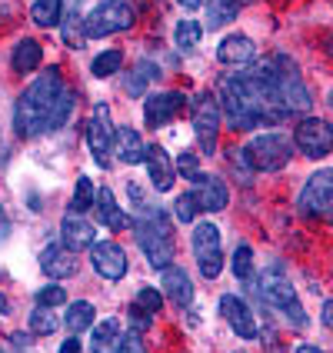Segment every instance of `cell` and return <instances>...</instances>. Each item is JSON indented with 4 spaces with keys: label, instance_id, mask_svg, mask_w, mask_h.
Instances as JSON below:
<instances>
[{
    "label": "cell",
    "instance_id": "cell-1",
    "mask_svg": "<svg viewBox=\"0 0 333 353\" xmlns=\"http://www.w3.org/2000/svg\"><path fill=\"white\" fill-rule=\"evenodd\" d=\"M60 94H63V80L57 70H40V77L30 80V87L20 94L17 107H14L17 137H37L43 130H50V110Z\"/></svg>",
    "mask_w": 333,
    "mask_h": 353
},
{
    "label": "cell",
    "instance_id": "cell-2",
    "mask_svg": "<svg viewBox=\"0 0 333 353\" xmlns=\"http://www.w3.org/2000/svg\"><path fill=\"white\" fill-rule=\"evenodd\" d=\"M134 236H137V247L147 254L150 260V267H157V270H167L170 263H174L176 256V243H174V234H170V227H167V216L157 214V210H140V216L134 220Z\"/></svg>",
    "mask_w": 333,
    "mask_h": 353
},
{
    "label": "cell",
    "instance_id": "cell-3",
    "mask_svg": "<svg viewBox=\"0 0 333 353\" xmlns=\"http://www.w3.org/2000/svg\"><path fill=\"white\" fill-rule=\"evenodd\" d=\"M290 157H294V147L283 134H260L243 147V160L250 163V170H260V174L283 170Z\"/></svg>",
    "mask_w": 333,
    "mask_h": 353
},
{
    "label": "cell",
    "instance_id": "cell-4",
    "mask_svg": "<svg viewBox=\"0 0 333 353\" xmlns=\"http://www.w3.org/2000/svg\"><path fill=\"white\" fill-rule=\"evenodd\" d=\"M260 296H263L274 310H280L294 327H307V310H303L294 283H290L287 276H280L276 270H267V274L260 276Z\"/></svg>",
    "mask_w": 333,
    "mask_h": 353
},
{
    "label": "cell",
    "instance_id": "cell-5",
    "mask_svg": "<svg viewBox=\"0 0 333 353\" xmlns=\"http://www.w3.org/2000/svg\"><path fill=\"white\" fill-rule=\"evenodd\" d=\"M134 27V7L127 0H100L97 7L83 17V30H87V40L94 37H110V34H120V30H130Z\"/></svg>",
    "mask_w": 333,
    "mask_h": 353
},
{
    "label": "cell",
    "instance_id": "cell-6",
    "mask_svg": "<svg viewBox=\"0 0 333 353\" xmlns=\"http://www.w3.org/2000/svg\"><path fill=\"white\" fill-rule=\"evenodd\" d=\"M220 110L227 114V123L236 127V130H250V127L260 123V117H256L254 103H250V97H247L243 80L240 77H230V80L220 83Z\"/></svg>",
    "mask_w": 333,
    "mask_h": 353
},
{
    "label": "cell",
    "instance_id": "cell-7",
    "mask_svg": "<svg viewBox=\"0 0 333 353\" xmlns=\"http://www.w3.org/2000/svg\"><path fill=\"white\" fill-rule=\"evenodd\" d=\"M294 143L303 157L323 160L333 150V123L320 117H303L294 130Z\"/></svg>",
    "mask_w": 333,
    "mask_h": 353
},
{
    "label": "cell",
    "instance_id": "cell-8",
    "mask_svg": "<svg viewBox=\"0 0 333 353\" xmlns=\"http://www.w3.org/2000/svg\"><path fill=\"white\" fill-rule=\"evenodd\" d=\"M194 256L196 267L207 280H216L220 270H223V250H220V230L216 223H196L194 227Z\"/></svg>",
    "mask_w": 333,
    "mask_h": 353
},
{
    "label": "cell",
    "instance_id": "cell-9",
    "mask_svg": "<svg viewBox=\"0 0 333 353\" xmlns=\"http://www.w3.org/2000/svg\"><path fill=\"white\" fill-rule=\"evenodd\" d=\"M194 130L200 140V154L214 157L216 154V137H220V103L214 94H196L194 97Z\"/></svg>",
    "mask_w": 333,
    "mask_h": 353
},
{
    "label": "cell",
    "instance_id": "cell-10",
    "mask_svg": "<svg viewBox=\"0 0 333 353\" xmlns=\"http://www.w3.org/2000/svg\"><path fill=\"white\" fill-rule=\"evenodd\" d=\"M114 127H110V107L97 103L94 107V117L87 123V147H90V157L97 160L100 167H110V150H114Z\"/></svg>",
    "mask_w": 333,
    "mask_h": 353
},
{
    "label": "cell",
    "instance_id": "cell-11",
    "mask_svg": "<svg viewBox=\"0 0 333 353\" xmlns=\"http://www.w3.org/2000/svg\"><path fill=\"white\" fill-rule=\"evenodd\" d=\"M300 210L310 216L333 214V170H316L300 190Z\"/></svg>",
    "mask_w": 333,
    "mask_h": 353
},
{
    "label": "cell",
    "instance_id": "cell-12",
    "mask_svg": "<svg viewBox=\"0 0 333 353\" xmlns=\"http://www.w3.org/2000/svg\"><path fill=\"white\" fill-rule=\"evenodd\" d=\"M220 314H223V320L230 323V330H234L240 340H256V336H260L254 310H250L240 296H234V294L220 296Z\"/></svg>",
    "mask_w": 333,
    "mask_h": 353
},
{
    "label": "cell",
    "instance_id": "cell-13",
    "mask_svg": "<svg viewBox=\"0 0 333 353\" xmlns=\"http://www.w3.org/2000/svg\"><path fill=\"white\" fill-rule=\"evenodd\" d=\"M90 263L103 280H120L127 274V254L123 247L114 243V240H103V243H94L90 247Z\"/></svg>",
    "mask_w": 333,
    "mask_h": 353
},
{
    "label": "cell",
    "instance_id": "cell-14",
    "mask_svg": "<svg viewBox=\"0 0 333 353\" xmlns=\"http://www.w3.org/2000/svg\"><path fill=\"white\" fill-rule=\"evenodd\" d=\"M190 194H194L196 207H200V210H210V214L223 210V207H227V200H230L227 183H223L220 176H214V174H200L196 176L194 187H190Z\"/></svg>",
    "mask_w": 333,
    "mask_h": 353
},
{
    "label": "cell",
    "instance_id": "cell-15",
    "mask_svg": "<svg viewBox=\"0 0 333 353\" xmlns=\"http://www.w3.org/2000/svg\"><path fill=\"white\" fill-rule=\"evenodd\" d=\"M147 176H150V183H154V190L157 194H167V190H174V180H176V170H174V160L167 157V150L157 147V143H150L147 147Z\"/></svg>",
    "mask_w": 333,
    "mask_h": 353
},
{
    "label": "cell",
    "instance_id": "cell-16",
    "mask_svg": "<svg viewBox=\"0 0 333 353\" xmlns=\"http://www.w3.org/2000/svg\"><path fill=\"white\" fill-rule=\"evenodd\" d=\"M40 270L50 280H67V276L77 274V256H74V250H67L63 243H47L40 250Z\"/></svg>",
    "mask_w": 333,
    "mask_h": 353
},
{
    "label": "cell",
    "instance_id": "cell-17",
    "mask_svg": "<svg viewBox=\"0 0 333 353\" xmlns=\"http://www.w3.org/2000/svg\"><path fill=\"white\" fill-rule=\"evenodd\" d=\"M183 107V94H150V97L143 100V120H147V127H163V123H170L174 114Z\"/></svg>",
    "mask_w": 333,
    "mask_h": 353
},
{
    "label": "cell",
    "instance_id": "cell-18",
    "mask_svg": "<svg viewBox=\"0 0 333 353\" xmlns=\"http://www.w3.org/2000/svg\"><path fill=\"white\" fill-rule=\"evenodd\" d=\"M256 57V43L243 34H230L216 43V60L220 63H234V67H247Z\"/></svg>",
    "mask_w": 333,
    "mask_h": 353
},
{
    "label": "cell",
    "instance_id": "cell-19",
    "mask_svg": "<svg viewBox=\"0 0 333 353\" xmlns=\"http://www.w3.org/2000/svg\"><path fill=\"white\" fill-rule=\"evenodd\" d=\"M163 296L174 303V307H190V300H194V283H190V276L183 267H176L170 263L167 270H163Z\"/></svg>",
    "mask_w": 333,
    "mask_h": 353
},
{
    "label": "cell",
    "instance_id": "cell-20",
    "mask_svg": "<svg viewBox=\"0 0 333 353\" xmlns=\"http://www.w3.org/2000/svg\"><path fill=\"white\" fill-rule=\"evenodd\" d=\"M60 236H63V247H67V250H90V247H94V227L80 214H74V210L63 216Z\"/></svg>",
    "mask_w": 333,
    "mask_h": 353
},
{
    "label": "cell",
    "instance_id": "cell-21",
    "mask_svg": "<svg viewBox=\"0 0 333 353\" xmlns=\"http://www.w3.org/2000/svg\"><path fill=\"white\" fill-rule=\"evenodd\" d=\"M90 350L94 353H120L123 350V327L120 320L107 316L94 327V340H90Z\"/></svg>",
    "mask_w": 333,
    "mask_h": 353
},
{
    "label": "cell",
    "instance_id": "cell-22",
    "mask_svg": "<svg viewBox=\"0 0 333 353\" xmlns=\"http://www.w3.org/2000/svg\"><path fill=\"white\" fill-rule=\"evenodd\" d=\"M114 154L120 157V163H143L147 157V147H143V140L134 127H120L117 134H114Z\"/></svg>",
    "mask_w": 333,
    "mask_h": 353
},
{
    "label": "cell",
    "instance_id": "cell-23",
    "mask_svg": "<svg viewBox=\"0 0 333 353\" xmlns=\"http://www.w3.org/2000/svg\"><path fill=\"white\" fill-rule=\"evenodd\" d=\"M97 214H100V220L110 227V230H130L134 227V220L120 210V203L114 200V194L103 187V190H97Z\"/></svg>",
    "mask_w": 333,
    "mask_h": 353
},
{
    "label": "cell",
    "instance_id": "cell-24",
    "mask_svg": "<svg viewBox=\"0 0 333 353\" xmlns=\"http://www.w3.org/2000/svg\"><path fill=\"white\" fill-rule=\"evenodd\" d=\"M40 57H43V47H40L37 40L27 37L14 47V60H10V63H14L17 74H34V70L40 67Z\"/></svg>",
    "mask_w": 333,
    "mask_h": 353
},
{
    "label": "cell",
    "instance_id": "cell-25",
    "mask_svg": "<svg viewBox=\"0 0 333 353\" xmlns=\"http://www.w3.org/2000/svg\"><path fill=\"white\" fill-rule=\"evenodd\" d=\"M63 327H67L70 334H83V330H90V327H94V303H87V300H74V303H67V320H63Z\"/></svg>",
    "mask_w": 333,
    "mask_h": 353
},
{
    "label": "cell",
    "instance_id": "cell-26",
    "mask_svg": "<svg viewBox=\"0 0 333 353\" xmlns=\"http://www.w3.org/2000/svg\"><path fill=\"white\" fill-rule=\"evenodd\" d=\"M247 0H207V27H223L240 14Z\"/></svg>",
    "mask_w": 333,
    "mask_h": 353
},
{
    "label": "cell",
    "instance_id": "cell-27",
    "mask_svg": "<svg viewBox=\"0 0 333 353\" xmlns=\"http://www.w3.org/2000/svg\"><path fill=\"white\" fill-rule=\"evenodd\" d=\"M60 17H63V0H37L34 7H30V20L37 23V27H57Z\"/></svg>",
    "mask_w": 333,
    "mask_h": 353
},
{
    "label": "cell",
    "instance_id": "cell-28",
    "mask_svg": "<svg viewBox=\"0 0 333 353\" xmlns=\"http://www.w3.org/2000/svg\"><path fill=\"white\" fill-rule=\"evenodd\" d=\"M157 80V67L154 63H147V60H140L137 67H134V74L127 77V90H130V97H143L147 94V83H154Z\"/></svg>",
    "mask_w": 333,
    "mask_h": 353
},
{
    "label": "cell",
    "instance_id": "cell-29",
    "mask_svg": "<svg viewBox=\"0 0 333 353\" xmlns=\"http://www.w3.org/2000/svg\"><path fill=\"white\" fill-rule=\"evenodd\" d=\"M200 40H203V23H196V20H180L176 23V47L180 50H196Z\"/></svg>",
    "mask_w": 333,
    "mask_h": 353
},
{
    "label": "cell",
    "instance_id": "cell-30",
    "mask_svg": "<svg viewBox=\"0 0 333 353\" xmlns=\"http://www.w3.org/2000/svg\"><path fill=\"white\" fill-rule=\"evenodd\" d=\"M120 63H123V54H120V50H103V54L94 57L90 70H94V77L97 80H103V77H114V74L120 70Z\"/></svg>",
    "mask_w": 333,
    "mask_h": 353
},
{
    "label": "cell",
    "instance_id": "cell-31",
    "mask_svg": "<svg viewBox=\"0 0 333 353\" xmlns=\"http://www.w3.org/2000/svg\"><path fill=\"white\" fill-rule=\"evenodd\" d=\"M83 40H87V30H83V14H67V17H63V43H67V47H74V50H80V47H83Z\"/></svg>",
    "mask_w": 333,
    "mask_h": 353
},
{
    "label": "cell",
    "instance_id": "cell-32",
    "mask_svg": "<svg viewBox=\"0 0 333 353\" xmlns=\"http://www.w3.org/2000/svg\"><path fill=\"white\" fill-rule=\"evenodd\" d=\"M234 276L236 280H254V250H250V243H240L234 250Z\"/></svg>",
    "mask_w": 333,
    "mask_h": 353
},
{
    "label": "cell",
    "instance_id": "cell-33",
    "mask_svg": "<svg viewBox=\"0 0 333 353\" xmlns=\"http://www.w3.org/2000/svg\"><path fill=\"white\" fill-rule=\"evenodd\" d=\"M27 323H30V334L34 336H50L54 330H57V316L50 314V307H37Z\"/></svg>",
    "mask_w": 333,
    "mask_h": 353
},
{
    "label": "cell",
    "instance_id": "cell-34",
    "mask_svg": "<svg viewBox=\"0 0 333 353\" xmlns=\"http://www.w3.org/2000/svg\"><path fill=\"white\" fill-rule=\"evenodd\" d=\"M70 114H74V94H70V90L63 87V94L57 97V103H54V110H50V130H57V127H63Z\"/></svg>",
    "mask_w": 333,
    "mask_h": 353
},
{
    "label": "cell",
    "instance_id": "cell-35",
    "mask_svg": "<svg viewBox=\"0 0 333 353\" xmlns=\"http://www.w3.org/2000/svg\"><path fill=\"white\" fill-rule=\"evenodd\" d=\"M90 203H94V183H90V176H80L77 190H74V200H70V210H74V214H83Z\"/></svg>",
    "mask_w": 333,
    "mask_h": 353
},
{
    "label": "cell",
    "instance_id": "cell-36",
    "mask_svg": "<svg viewBox=\"0 0 333 353\" xmlns=\"http://www.w3.org/2000/svg\"><path fill=\"white\" fill-rule=\"evenodd\" d=\"M67 303V290L60 283H50V287H40L37 290V307H63Z\"/></svg>",
    "mask_w": 333,
    "mask_h": 353
},
{
    "label": "cell",
    "instance_id": "cell-37",
    "mask_svg": "<svg viewBox=\"0 0 333 353\" xmlns=\"http://www.w3.org/2000/svg\"><path fill=\"white\" fill-rule=\"evenodd\" d=\"M174 170H176V176H183V180L194 183L196 176H200V157H196V154H180L174 163Z\"/></svg>",
    "mask_w": 333,
    "mask_h": 353
},
{
    "label": "cell",
    "instance_id": "cell-38",
    "mask_svg": "<svg viewBox=\"0 0 333 353\" xmlns=\"http://www.w3.org/2000/svg\"><path fill=\"white\" fill-rule=\"evenodd\" d=\"M196 200H194V194H180L176 196V203H174V214H176V220H183V223H194L196 220Z\"/></svg>",
    "mask_w": 333,
    "mask_h": 353
},
{
    "label": "cell",
    "instance_id": "cell-39",
    "mask_svg": "<svg viewBox=\"0 0 333 353\" xmlns=\"http://www.w3.org/2000/svg\"><path fill=\"white\" fill-rule=\"evenodd\" d=\"M137 307L154 316L160 307H163V294H160V290H150V287H143V290H137Z\"/></svg>",
    "mask_w": 333,
    "mask_h": 353
},
{
    "label": "cell",
    "instance_id": "cell-40",
    "mask_svg": "<svg viewBox=\"0 0 333 353\" xmlns=\"http://www.w3.org/2000/svg\"><path fill=\"white\" fill-rule=\"evenodd\" d=\"M120 353H147L143 340H140V330H127L123 334V350Z\"/></svg>",
    "mask_w": 333,
    "mask_h": 353
},
{
    "label": "cell",
    "instance_id": "cell-41",
    "mask_svg": "<svg viewBox=\"0 0 333 353\" xmlns=\"http://www.w3.org/2000/svg\"><path fill=\"white\" fill-rule=\"evenodd\" d=\"M57 353H80V343L74 340V336H67L63 343H60V350Z\"/></svg>",
    "mask_w": 333,
    "mask_h": 353
},
{
    "label": "cell",
    "instance_id": "cell-42",
    "mask_svg": "<svg viewBox=\"0 0 333 353\" xmlns=\"http://www.w3.org/2000/svg\"><path fill=\"white\" fill-rule=\"evenodd\" d=\"M323 327H333V300L323 307Z\"/></svg>",
    "mask_w": 333,
    "mask_h": 353
},
{
    "label": "cell",
    "instance_id": "cell-43",
    "mask_svg": "<svg viewBox=\"0 0 333 353\" xmlns=\"http://www.w3.org/2000/svg\"><path fill=\"white\" fill-rule=\"evenodd\" d=\"M296 353H323V350H320V347H314V343H300V347H296Z\"/></svg>",
    "mask_w": 333,
    "mask_h": 353
},
{
    "label": "cell",
    "instance_id": "cell-44",
    "mask_svg": "<svg viewBox=\"0 0 333 353\" xmlns=\"http://www.w3.org/2000/svg\"><path fill=\"white\" fill-rule=\"evenodd\" d=\"M80 3L83 0H67V14H80Z\"/></svg>",
    "mask_w": 333,
    "mask_h": 353
},
{
    "label": "cell",
    "instance_id": "cell-45",
    "mask_svg": "<svg viewBox=\"0 0 333 353\" xmlns=\"http://www.w3.org/2000/svg\"><path fill=\"white\" fill-rule=\"evenodd\" d=\"M180 3H183L187 10H196V7H200V3H207V0H180Z\"/></svg>",
    "mask_w": 333,
    "mask_h": 353
},
{
    "label": "cell",
    "instance_id": "cell-46",
    "mask_svg": "<svg viewBox=\"0 0 333 353\" xmlns=\"http://www.w3.org/2000/svg\"><path fill=\"white\" fill-rule=\"evenodd\" d=\"M7 310H10V303H7V296H3V294H0V316H3V314H7Z\"/></svg>",
    "mask_w": 333,
    "mask_h": 353
},
{
    "label": "cell",
    "instance_id": "cell-47",
    "mask_svg": "<svg viewBox=\"0 0 333 353\" xmlns=\"http://www.w3.org/2000/svg\"><path fill=\"white\" fill-rule=\"evenodd\" d=\"M3 234H7V216L0 214V236H3Z\"/></svg>",
    "mask_w": 333,
    "mask_h": 353
},
{
    "label": "cell",
    "instance_id": "cell-48",
    "mask_svg": "<svg viewBox=\"0 0 333 353\" xmlns=\"http://www.w3.org/2000/svg\"><path fill=\"white\" fill-rule=\"evenodd\" d=\"M236 353H240V350H236Z\"/></svg>",
    "mask_w": 333,
    "mask_h": 353
},
{
    "label": "cell",
    "instance_id": "cell-49",
    "mask_svg": "<svg viewBox=\"0 0 333 353\" xmlns=\"http://www.w3.org/2000/svg\"><path fill=\"white\" fill-rule=\"evenodd\" d=\"M0 353H3V350H0Z\"/></svg>",
    "mask_w": 333,
    "mask_h": 353
}]
</instances>
